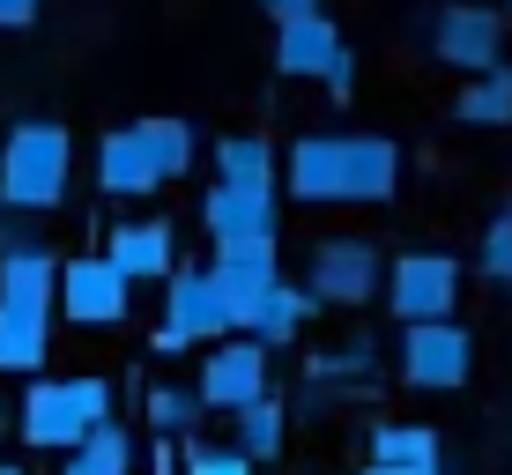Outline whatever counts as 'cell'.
Instances as JSON below:
<instances>
[{
    "label": "cell",
    "instance_id": "cell-1",
    "mask_svg": "<svg viewBox=\"0 0 512 475\" xmlns=\"http://www.w3.org/2000/svg\"><path fill=\"white\" fill-rule=\"evenodd\" d=\"M275 186L297 208H342V201H394L401 149L386 134H297L290 156H275Z\"/></svg>",
    "mask_w": 512,
    "mask_h": 475
},
{
    "label": "cell",
    "instance_id": "cell-2",
    "mask_svg": "<svg viewBox=\"0 0 512 475\" xmlns=\"http://www.w3.org/2000/svg\"><path fill=\"white\" fill-rule=\"evenodd\" d=\"M75 179V134L60 119H23L0 142V208L8 216H52Z\"/></svg>",
    "mask_w": 512,
    "mask_h": 475
},
{
    "label": "cell",
    "instance_id": "cell-3",
    "mask_svg": "<svg viewBox=\"0 0 512 475\" xmlns=\"http://www.w3.org/2000/svg\"><path fill=\"white\" fill-rule=\"evenodd\" d=\"M97 424H112V379H97V372H75V379H30L23 409H15V431H23V446H38V453L82 446Z\"/></svg>",
    "mask_w": 512,
    "mask_h": 475
},
{
    "label": "cell",
    "instance_id": "cell-4",
    "mask_svg": "<svg viewBox=\"0 0 512 475\" xmlns=\"http://www.w3.org/2000/svg\"><path fill=\"white\" fill-rule=\"evenodd\" d=\"M379 297L394 305L401 327L453 320V305H461V260H453V253H401V260H386Z\"/></svg>",
    "mask_w": 512,
    "mask_h": 475
},
{
    "label": "cell",
    "instance_id": "cell-5",
    "mask_svg": "<svg viewBox=\"0 0 512 475\" xmlns=\"http://www.w3.org/2000/svg\"><path fill=\"white\" fill-rule=\"evenodd\" d=\"M52 312H67V327H127L134 283L104 253H75V260H60V275H52Z\"/></svg>",
    "mask_w": 512,
    "mask_h": 475
},
{
    "label": "cell",
    "instance_id": "cell-6",
    "mask_svg": "<svg viewBox=\"0 0 512 475\" xmlns=\"http://www.w3.org/2000/svg\"><path fill=\"white\" fill-rule=\"evenodd\" d=\"M386 283V260L372 238H320L305 268V297L312 305H372Z\"/></svg>",
    "mask_w": 512,
    "mask_h": 475
},
{
    "label": "cell",
    "instance_id": "cell-7",
    "mask_svg": "<svg viewBox=\"0 0 512 475\" xmlns=\"http://www.w3.org/2000/svg\"><path fill=\"white\" fill-rule=\"evenodd\" d=\"M231 334V312H223L208 268H171L164 275V327H156V349H201V342H223Z\"/></svg>",
    "mask_w": 512,
    "mask_h": 475
},
{
    "label": "cell",
    "instance_id": "cell-8",
    "mask_svg": "<svg viewBox=\"0 0 512 475\" xmlns=\"http://www.w3.org/2000/svg\"><path fill=\"white\" fill-rule=\"evenodd\" d=\"M475 372V342L461 320H431V327H401V379L423 394H453Z\"/></svg>",
    "mask_w": 512,
    "mask_h": 475
},
{
    "label": "cell",
    "instance_id": "cell-9",
    "mask_svg": "<svg viewBox=\"0 0 512 475\" xmlns=\"http://www.w3.org/2000/svg\"><path fill=\"white\" fill-rule=\"evenodd\" d=\"M193 394H201V409H223V416L253 409V401L268 394V349L245 342V334H223V342H208Z\"/></svg>",
    "mask_w": 512,
    "mask_h": 475
},
{
    "label": "cell",
    "instance_id": "cell-10",
    "mask_svg": "<svg viewBox=\"0 0 512 475\" xmlns=\"http://www.w3.org/2000/svg\"><path fill=\"white\" fill-rule=\"evenodd\" d=\"M431 52L461 75H483V67L505 60V15L483 8V0H446L431 15Z\"/></svg>",
    "mask_w": 512,
    "mask_h": 475
},
{
    "label": "cell",
    "instance_id": "cell-11",
    "mask_svg": "<svg viewBox=\"0 0 512 475\" xmlns=\"http://www.w3.org/2000/svg\"><path fill=\"white\" fill-rule=\"evenodd\" d=\"M275 275H282V268H275V238H223L216 260H208V283H216V297H223V312H231V320L275 283Z\"/></svg>",
    "mask_w": 512,
    "mask_h": 475
},
{
    "label": "cell",
    "instance_id": "cell-12",
    "mask_svg": "<svg viewBox=\"0 0 512 475\" xmlns=\"http://www.w3.org/2000/svg\"><path fill=\"white\" fill-rule=\"evenodd\" d=\"M104 260H112L127 283H164V275L179 268V238H171V223L141 216V223H119V231L104 238Z\"/></svg>",
    "mask_w": 512,
    "mask_h": 475
},
{
    "label": "cell",
    "instance_id": "cell-13",
    "mask_svg": "<svg viewBox=\"0 0 512 475\" xmlns=\"http://www.w3.org/2000/svg\"><path fill=\"white\" fill-rule=\"evenodd\" d=\"M312 312H320V305L305 297V283H282V275H275V283L231 320V334H245V342H260V349H282L290 334H305Z\"/></svg>",
    "mask_w": 512,
    "mask_h": 475
},
{
    "label": "cell",
    "instance_id": "cell-14",
    "mask_svg": "<svg viewBox=\"0 0 512 475\" xmlns=\"http://www.w3.org/2000/svg\"><path fill=\"white\" fill-rule=\"evenodd\" d=\"M342 30L327 23V15H305V23H282L275 30V67L282 75H297V82H320L334 60H342Z\"/></svg>",
    "mask_w": 512,
    "mask_h": 475
},
{
    "label": "cell",
    "instance_id": "cell-15",
    "mask_svg": "<svg viewBox=\"0 0 512 475\" xmlns=\"http://www.w3.org/2000/svg\"><path fill=\"white\" fill-rule=\"evenodd\" d=\"M201 223L208 238H275V193H245V186H208L201 193Z\"/></svg>",
    "mask_w": 512,
    "mask_h": 475
},
{
    "label": "cell",
    "instance_id": "cell-16",
    "mask_svg": "<svg viewBox=\"0 0 512 475\" xmlns=\"http://www.w3.org/2000/svg\"><path fill=\"white\" fill-rule=\"evenodd\" d=\"M52 245H0V305H23V312H52Z\"/></svg>",
    "mask_w": 512,
    "mask_h": 475
},
{
    "label": "cell",
    "instance_id": "cell-17",
    "mask_svg": "<svg viewBox=\"0 0 512 475\" xmlns=\"http://www.w3.org/2000/svg\"><path fill=\"white\" fill-rule=\"evenodd\" d=\"M97 186L112 193V201H141V193L164 186V179H156V164H149V149L134 142V127H112L97 142Z\"/></svg>",
    "mask_w": 512,
    "mask_h": 475
},
{
    "label": "cell",
    "instance_id": "cell-18",
    "mask_svg": "<svg viewBox=\"0 0 512 475\" xmlns=\"http://www.w3.org/2000/svg\"><path fill=\"white\" fill-rule=\"evenodd\" d=\"M52 349V312L0 305V379H38Z\"/></svg>",
    "mask_w": 512,
    "mask_h": 475
},
{
    "label": "cell",
    "instance_id": "cell-19",
    "mask_svg": "<svg viewBox=\"0 0 512 475\" xmlns=\"http://www.w3.org/2000/svg\"><path fill=\"white\" fill-rule=\"evenodd\" d=\"M216 186L275 193V142L268 134H223L216 142Z\"/></svg>",
    "mask_w": 512,
    "mask_h": 475
},
{
    "label": "cell",
    "instance_id": "cell-20",
    "mask_svg": "<svg viewBox=\"0 0 512 475\" xmlns=\"http://www.w3.org/2000/svg\"><path fill=\"white\" fill-rule=\"evenodd\" d=\"M134 142L149 149L156 179H186V171H193V156H201V134H193V119H171V112L134 119Z\"/></svg>",
    "mask_w": 512,
    "mask_h": 475
},
{
    "label": "cell",
    "instance_id": "cell-21",
    "mask_svg": "<svg viewBox=\"0 0 512 475\" xmlns=\"http://www.w3.org/2000/svg\"><path fill=\"white\" fill-rule=\"evenodd\" d=\"M372 461L379 468H409V475H438L446 438H438L431 424H379L372 431Z\"/></svg>",
    "mask_w": 512,
    "mask_h": 475
},
{
    "label": "cell",
    "instance_id": "cell-22",
    "mask_svg": "<svg viewBox=\"0 0 512 475\" xmlns=\"http://www.w3.org/2000/svg\"><path fill=\"white\" fill-rule=\"evenodd\" d=\"M453 119H461V127H483V134L490 127H512V67L498 60V67H483V75H468Z\"/></svg>",
    "mask_w": 512,
    "mask_h": 475
},
{
    "label": "cell",
    "instance_id": "cell-23",
    "mask_svg": "<svg viewBox=\"0 0 512 475\" xmlns=\"http://www.w3.org/2000/svg\"><path fill=\"white\" fill-rule=\"evenodd\" d=\"M60 475H134V438L127 424H97L82 446L60 453Z\"/></svg>",
    "mask_w": 512,
    "mask_h": 475
},
{
    "label": "cell",
    "instance_id": "cell-24",
    "mask_svg": "<svg viewBox=\"0 0 512 475\" xmlns=\"http://www.w3.org/2000/svg\"><path fill=\"white\" fill-rule=\"evenodd\" d=\"M231 424H238L231 446L260 468V461H275V453H282V431H290V416H282V401H275V394H260L253 409H238V416H231Z\"/></svg>",
    "mask_w": 512,
    "mask_h": 475
},
{
    "label": "cell",
    "instance_id": "cell-25",
    "mask_svg": "<svg viewBox=\"0 0 512 475\" xmlns=\"http://www.w3.org/2000/svg\"><path fill=\"white\" fill-rule=\"evenodd\" d=\"M149 424H156V438H186L201 424V394L193 386H149Z\"/></svg>",
    "mask_w": 512,
    "mask_h": 475
},
{
    "label": "cell",
    "instance_id": "cell-26",
    "mask_svg": "<svg viewBox=\"0 0 512 475\" xmlns=\"http://www.w3.org/2000/svg\"><path fill=\"white\" fill-rule=\"evenodd\" d=\"M475 268H483V283H505V290H512V208L483 231V253H475Z\"/></svg>",
    "mask_w": 512,
    "mask_h": 475
},
{
    "label": "cell",
    "instance_id": "cell-27",
    "mask_svg": "<svg viewBox=\"0 0 512 475\" xmlns=\"http://www.w3.org/2000/svg\"><path fill=\"white\" fill-rule=\"evenodd\" d=\"M372 364H379V342H372V334H349V342H334L327 357H320V372H342V379H372Z\"/></svg>",
    "mask_w": 512,
    "mask_h": 475
},
{
    "label": "cell",
    "instance_id": "cell-28",
    "mask_svg": "<svg viewBox=\"0 0 512 475\" xmlns=\"http://www.w3.org/2000/svg\"><path fill=\"white\" fill-rule=\"evenodd\" d=\"M186 475H253V461H245L238 446H201V438H193L186 446Z\"/></svg>",
    "mask_w": 512,
    "mask_h": 475
},
{
    "label": "cell",
    "instance_id": "cell-29",
    "mask_svg": "<svg viewBox=\"0 0 512 475\" xmlns=\"http://www.w3.org/2000/svg\"><path fill=\"white\" fill-rule=\"evenodd\" d=\"M320 82H327V97H334V104H349V97H357V52H342V60H334Z\"/></svg>",
    "mask_w": 512,
    "mask_h": 475
},
{
    "label": "cell",
    "instance_id": "cell-30",
    "mask_svg": "<svg viewBox=\"0 0 512 475\" xmlns=\"http://www.w3.org/2000/svg\"><path fill=\"white\" fill-rule=\"evenodd\" d=\"M45 0H0V30H30Z\"/></svg>",
    "mask_w": 512,
    "mask_h": 475
},
{
    "label": "cell",
    "instance_id": "cell-31",
    "mask_svg": "<svg viewBox=\"0 0 512 475\" xmlns=\"http://www.w3.org/2000/svg\"><path fill=\"white\" fill-rule=\"evenodd\" d=\"M260 8H268L275 30H282V23H305V15H320V0H260Z\"/></svg>",
    "mask_w": 512,
    "mask_h": 475
},
{
    "label": "cell",
    "instance_id": "cell-32",
    "mask_svg": "<svg viewBox=\"0 0 512 475\" xmlns=\"http://www.w3.org/2000/svg\"><path fill=\"white\" fill-rule=\"evenodd\" d=\"M0 475H30V468H23V461H0Z\"/></svg>",
    "mask_w": 512,
    "mask_h": 475
},
{
    "label": "cell",
    "instance_id": "cell-33",
    "mask_svg": "<svg viewBox=\"0 0 512 475\" xmlns=\"http://www.w3.org/2000/svg\"><path fill=\"white\" fill-rule=\"evenodd\" d=\"M364 475H409V468H379V461H372V468H364Z\"/></svg>",
    "mask_w": 512,
    "mask_h": 475
},
{
    "label": "cell",
    "instance_id": "cell-34",
    "mask_svg": "<svg viewBox=\"0 0 512 475\" xmlns=\"http://www.w3.org/2000/svg\"><path fill=\"white\" fill-rule=\"evenodd\" d=\"M505 23H512V8H505Z\"/></svg>",
    "mask_w": 512,
    "mask_h": 475
}]
</instances>
